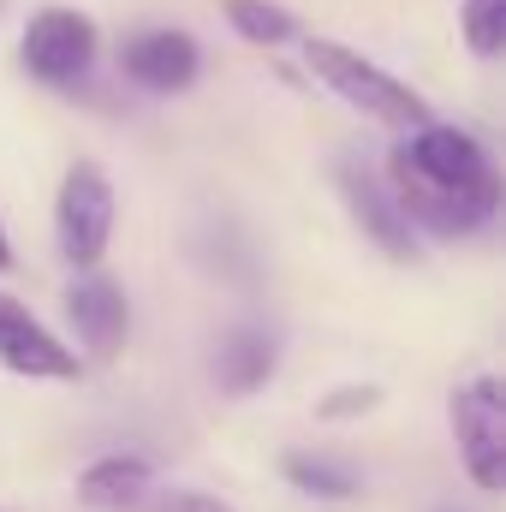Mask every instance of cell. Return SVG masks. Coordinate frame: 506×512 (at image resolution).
Here are the masks:
<instances>
[{
  "instance_id": "obj_4",
  "label": "cell",
  "mask_w": 506,
  "mask_h": 512,
  "mask_svg": "<svg viewBox=\"0 0 506 512\" xmlns=\"http://www.w3.org/2000/svg\"><path fill=\"white\" fill-rule=\"evenodd\" d=\"M96 48H102V30H96L90 12H78V6H48V12H36V18L24 24L18 60H24L30 78H42V84H54V90H72V84L90 78Z\"/></svg>"
},
{
  "instance_id": "obj_17",
  "label": "cell",
  "mask_w": 506,
  "mask_h": 512,
  "mask_svg": "<svg viewBox=\"0 0 506 512\" xmlns=\"http://www.w3.org/2000/svg\"><path fill=\"white\" fill-rule=\"evenodd\" d=\"M0 268H12V245H6V227H0Z\"/></svg>"
},
{
  "instance_id": "obj_18",
  "label": "cell",
  "mask_w": 506,
  "mask_h": 512,
  "mask_svg": "<svg viewBox=\"0 0 506 512\" xmlns=\"http://www.w3.org/2000/svg\"><path fill=\"white\" fill-rule=\"evenodd\" d=\"M0 6H6V0H0Z\"/></svg>"
},
{
  "instance_id": "obj_3",
  "label": "cell",
  "mask_w": 506,
  "mask_h": 512,
  "mask_svg": "<svg viewBox=\"0 0 506 512\" xmlns=\"http://www.w3.org/2000/svg\"><path fill=\"white\" fill-rule=\"evenodd\" d=\"M54 233L60 256L72 268H96L114 239V179L102 161H72L60 179V203H54Z\"/></svg>"
},
{
  "instance_id": "obj_14",
  "label": "cell",
  "mask_w": 506,
  "mask_h": 512,
  "mask_svg": "<svg viewBox=\"0 0 506 512\" xmlns=\"http://www.w3.org/2000/svg\"><path fill=\"white\" fill-rule=\"evenodd\" d=\"M465 42L477 60H495L506 42V0H465Z\"/></svg>"
},
{
  "instance_id": "obj_11",
  "label": "cell",
  "mask_w": 506,
  "mask_h": 512,
  "mask_svg": "<svg viewBox=\"0 0 506 512\" xmlns=\"http://www.w3.org/2000/svg\"><path fill=\"white\" fill-rule=\"evenodd\" d=\"M149 483H155V465L143 453H108L78 477V501L96 512H137L149 501Z\"/></svg>"
},
{
  "instance_id": "obj_1",
  "label": "cell",
  "mask_w": 506,
  "mask_h": 512,
  "mask_svg": "<svg viewBox=\"0 0 506 512\" xmlns=\"http://www.w3.org/2000/svg\"><path fill=\"white\" fill-rule=\"evenodd\" d=\"M387 191L399 203V215L411 221V233H435V239H459L477 233L495 203H501V173L489 161V149L459 126L423 120L405 131V143L387 161Z\"/></svg>"
},
{
  "instance_id": "obj_5",
  "label": "cell",
  "mask_w": 506,
  "mask_h": 512,
  "mask_svg": "<svg viewBox=\"0 0 506 512\" xmlns=\"http://www.w3.org/2000/svg\"><path fill=\"white\" fill-rule=\"evenodd\" d=\"M453 441H459V459L471 471L477 489H501L506 483V393L501 376H477V382L453 387Z\"/></svg>"
},
{
  "instance_id": "obj_16",
  "label": "cell",
  "mask_w": 506,
  "mask_h": 512,
  "mask_svg": "<svg viewBox=\"0 0 506 512\" xmlns=\"http://www.w3.org/2000/svg\"><path fill=\"white\" fill-rule=\"evenodd\" d=\"M149 512H233V507L215 501V495H197V489H173V495H155Z\"/></svg>"
},
{
  "instance_id": "obj_2",
  "label": "cell",
  "mask_w": 506,
  "mask_h": 512,
  "mask_svg": "<svg viewBox=\"0 0 506 512\" xmlns=\"http://www.w3.org/2000/svg\"><path fill=\"white\" fill-rule=\"evenodd\" d=\"M304 60H310V72L346 102V108H358V114H370L381 126L393 131H417L429 120V102L417 96V90H405L393 72H381L376 60H364L358 48H346V42H328V36H316V42H304Z\"/></svg>"
},
{
  "instance_id": "obj_15",
  "label": "cell",
  "mask_w": 506,
  "mask_h": 512,
  "mask_svg": "<svg viewBox=\"0 0 506 512\" xmlns=\"http://www.w3.org/2000/svg\"><path fill=\"white\" fill-rule=\"evenodd\" d=\"M376 405H381V387H334V393L316 405V417L340 423V417H364V411H376Z\"/></svg>"
},
{
  "instance_id": "obj_10",
  "label": "cell",
  "mask_w": 506,
  "mask_h": 512,
  "mask_svg": "<svg viewBox=\"0 0 506 512\" xmlns=\"http://www.w3.org/2000/svg\"><path fill=\"white\" fill-rule=\"evenodd\" d=\"M209 370H215V387H221V393L245 399V393L274 382V370H280V334L262 328V322L227 328V334L215 340V352H209Z\"/></svg>"
},
{
  "instance_id": "obj_8",
  "label": "cell",
  "mask_w": 506,
  "mask_h": 512,
  "mask_svg": "<svg viewBox=\"0 0 506 512\" xmlns=\"http://www.w3.org/2000/svg\"><path fill=\"white\" fill-rule=\"evenodd\" d=\"M120 66H126L131 84L155 90V96H173V90H191L197 72H203V48L191 30H173V24H155V30H137L120 48Z\"/></svg>"
},
{
  "instance_id": "obj_6",
  "label": "cell",
  "mask_w": 506,
  "mask_h": 512,
  "mask_svg": "<svg viewBox=\"0 0 506 512\" xmlns=\"http://www.w3.org/2000/svg\"><path fill=\"white\" fill-rule=\"evenodd\" d=\"M334 185H340L352 221L364 227V239H370L387 262H417V233H411V221L399 215L387 179H381L364 155H340V161H334Z\"/></svg>"
},
{
  "instance_id": "obj_12",
  "label": "cell",
  "mask_w": 506,
  "mask_h": 512,
  "mask_svg": "<svg viewBox=\"0 0 506 512\" xmlns=\"http://www.w3.org/2000/svg\"><path fill=\"white\" fill-rule=\"evenodd\" d=\"M280 471H286V483H292L298 495H316V501H352V495H358V471H352L346 459H334V453H304V447H292V453L280 459Z\"/></svg>"
},
{
  "instance_id": "obj_13",
  "label": "cell",
  "mask_w": 506,
  "mask_h": 512,
  "mask_svg": "<svg viewBox=\"0 0 506 512\" xmlns=\"http://www.w3.org/2000/svg\"><path fill=\"white\" fill-rule=\"evenodd\" d=\"M221 12L239 30V42H251V48H286L298 36V18L274 0H221Z\"/></svg>"
},
{
  "instance_id": "obj_7",
  "label": "cell",
  "mask_w": 506,
  "mask_h": 512,
  "mask_svg": "<svg viewBox=\"0 0 506 512\" xmlns=\"http://www.w3.org/2000/svg\"><path fill=\"white\" fill-rule=\"evenodd\" d=\"M66 322L78 328V346L90 358H120L126 352V334H131V304L120 292V280L96 274V268H78V280L66 286Z\"/></svg>"
},
{
  "instance_id": "obj_9",
  "label": "cell",
  "mask_w": 506,
  "mask_h": 512,
  "mask_svg": "<svg viewBox=\"0 0 506 512\" xmlns=\"http://www.w3.org/2000/svg\"><path fill=\"white\" fill-rule=\"evenodd\" d=\"M0 364L12 376H30V382H78V352L60 346L30 316V304H18L6 292H0Z\"/></svg>"
}]
</instances>
